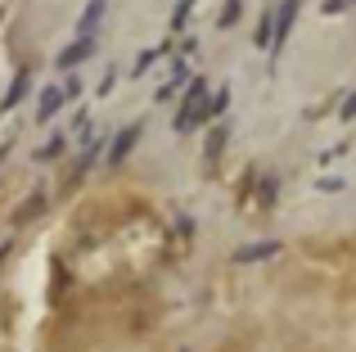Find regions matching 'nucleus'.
<instances>
[{
	"label": "nucleus",
	"mask_w": 356,
	"mask_h": 352,
	"mask_svg": "<svg viewBox=\"0 0 356 352\" xmlns=\"http://www.w3.org/2000/svg\"><path fill=\"white\" fill-rule=\"evenodd\" d=\"M95 54V36H77V45H68V50L59 54V68H77L81 59H90Z\"/></svg>",
	"instance_id": "20e7f679"
},
{
	"label": "nucleus",
	"mask_w": 356,
	"mask_h": 352,
	"mask_svg": "<svg viewBox=\"0 0 356 352\" xmlns=\"http://www.w3.org/2000/svg\"><path fill=\"white\" fill-rule=\"evenodd\" d=\"M27 86H32V72H27V68H23V72H18V77H14V86H9V90H5V99H0V113H9V109H14V104H18V99H23V95H27Z\"/></svg>",
	"instance_id": "423d86ee"
},
{
	"label": "nucleus",
	"mask_w": 356,
	"mask_h": 352,
	"mask_svg": "<svg viewBox=\"0 0 356 352\" xmlns=\"http://www.w3.org/2000/svg\"><path fill=\"white\" fill-rule=\"evenodd\" d=\"M63 150H68V141H63V136H54V141H45V150H36V163H54Z\"/></svg>",
	"instance_id": "6e6552de"
},
{
	"label": "nucleus",
	"mask_w": 356,
	"mask_h": 352,
	"mask_svg": "<svg viewBox=\"0 0 356 352\" xmlns=\"http://www.w3.org/2000/svg\"><path fill=\"white\" fill-rule=\"evenodd\" d=\"M41 208H45V194H32V199H27L23 208L14 212V226H27V221H32V217H36V212H41Z\"/></svg>",
	"instance_id": "0eeeda50"
},
{
	"label": "nucleus",
	"mask_w": 356,
	"mask_h": 352,
	"mask_svg": "<svg viewBox=\"0 0 356 352\" xmlns=\"http://www.w3.org/2000/svg\"><path fill=\"white\" fill-rule=\"evenodd\" d=\"M5 154H9V145H0V163H5Z\"/></svg>",
	"instance_id": "4468645a"
},
{
	"label": "nucleus",
	"mask_w": 356,
	"mask_h": 352,
	"mask_svg": "<svg viewBox=\"0 0 356 352\" xmlns=\"http://www.w3.org/2000/svg\"><path fill=\"white\" fill-rule=\"evenodd\" d=\"M203 118H208V81L194 77L190 81V95H185L181 113H176V131H190V127H199Z\"/></svg>",
	"instance_id": "f257e3e1"
},
{
	"label": "nucleus",
	"mask_w": 356,
	"mask_h": 352,
	"mask_svg": "<svg viewBox=\"0 0 356 352\" xmlns=\"http://www.w3.org/2000/svg\"><path fill=\"white\" fill-rule=\"evenodd\" d=\"M163 54H167V45H154V50H145V54L136 59V77H145V72H149V63H154V59H163Z\"/></svg>",
	"instance_id": "1a4fd4ad"
},
{
	"label": "nucleus",
	"mask_w": 356,
	"mask_h": 352,
	"mask_svg": "<svg viewBox=\"0 0 356 352\" xmlns=\"http://www.w3.org/2000/svg\"><path fill=\"white\" fill-rule=\"evenodd\" d=\"M266 253H275V244H257V248H239V257H243V262H252V257H266Z\"/></svg>",
	"instance_id": "9b49d317"
},
{
	"label": "nucleus",
	"mask_w": 356,
	"mask_h": 352,
	"mask_svg": "<svg viewBox=\"0 0 356 352\" xmlns=\"http://www.w3.org/2000/svg\"><path fill=\"white\" fill-rule=\"evenodd\" d=\"M99 150H104V141H86V154H81V168H90V163L99 159Z\"/></svg>",
	"instance_id": "9d476101"
},
{
	"label": "nucleus",
	"mask_w": 356,
	"mask_h": 352,
	"mask_svg": "<svg viewBox=\"0 0 356 352\" xmlns=\"http://www.w3.org/2000/svg\"><path fill=\"white\" fill-rule=\"evenodd\" d=\"M63 104H68V95H63V86H45V90H41V104H36V118H41V122H50V118L59 113Z\"/></svg>",
	"instance_id": "f03ea898"
},
{
	"label": "nucleus",
	"mask_w": 356,
	"mask_h": 352,
	"mask_svg": "<svg viewBox=\"0 0 356 352\" xmlns=\"http://www.w3.org/2000/svg\"><path fill=\"white\" fill-rule=\"evenodd\" d=\"M63 95L77 99V95H81V77H68V81H63Z\"/></svg>",
	"instance_id": "ddd939ff"
},
{
	"label": "nucleus",
	"mask_w": 356,
	"mask_h": 352,
	"mask_svg": "<svg viewBox=\"0 0 356 352\" xmlns=\"http://www.w3.org/2000/svg\"><path fill=\"white\" fill-rule=\"evenodd\" d=\"M136 141H140V122L122 127V131H118V141H113V150H108V163H122L131 150H136Z\"/></svg>",
	"instance_id": "7ed1b4c3"
},
{
	"label": "nucleus",
	"mask_w": 356,
	"mask_h": 352,
	"mask_svg": "<svg viewBox=\"0 0 356 352\" xmlns=\"http://www.w3.org/2000/svg\"><path fill=\"white\" fill-rule=\"evenodd\" d=\"M104 9H108V0H90V5L81 9V18H77V36H95V27H99V18H104Z\"/></svg>",
	"instance_id": "39448f33"
},
{
	"label": "nucleus",
	"mask_w": 356,
	"mask_h": 352,
	"mask_svg": "<svg viewBox=\"0 0 356 352\" xmlns=\"http://www.w3.org/2000/svg\"><path fill=\"white\" fill-rule=\"evenodd\" d=\"M190 9H194V0H181V5H176V14H172V27H181L185 18H190Z\"/></svg>",
	"instance_id": "f8f14e48"
}]
</instances>
